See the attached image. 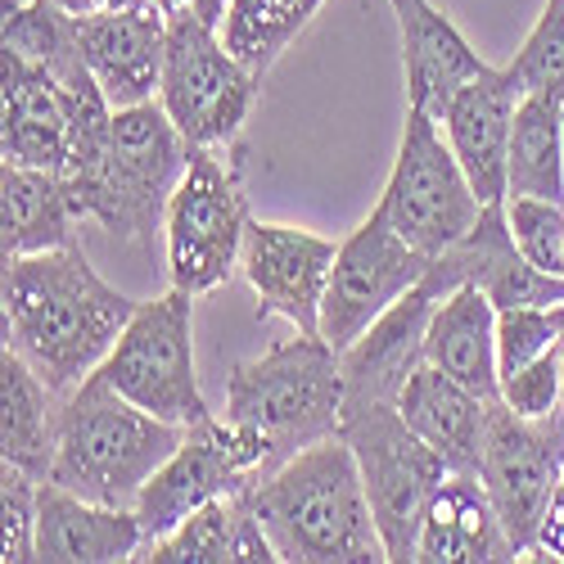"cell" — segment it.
I'll return each instance as SVG.
<instances>
[{
	"label": "cell",
	"mask_w": 564,
	"mask_h": 564,
	"mask_svg": "<svg viewBox=\"0 0 564 564\" xmlns=\"http://www.w3.org/2000/svg\"><path fill=\"white\" fill-rule=\"evenodd\" d=\"M398 36H402V73H406V105L430 109L443 118L452 96L475 77H484L492 64L479 59V51L460 36V28L434 6V0H389Z\"/></svg>",
	"instance_id": "cell-21"
},
{
	"label": "cell",
	"mask_w": 564,
	"mask_h": 564,
	"mask_svg": "<svg viewBox=\"0 0 564 564\" xmlns=\"http://www.w3.org/2000/svg\"><path fill=\"white\" fill-rule=\"evenodd\" d=\"M520 90H514L506 68H488L469 86H460L452 105L443 109V135L452 154L460 159L465 176L475 181L484 204H506V163H510V127L520 109Z\"/></svg>",
	"instance_id": "cell-18"
},
{
	"label": "cell",
	"mask_w": 564,
	"mask_h": 564,
	"mask_svg": "<svg viewBox=\"0 0 564 564\" xmlns=\"http://www.w3.org/2000/svg\"><path fill=\"white\" fill-rule=\"evenodd\" d=\"M59 402L64 398L32 370V361L6 344L0 352V460L36 479H51Z\"/></svg>",
	"instance_id": "cell-25"
},
{
	"label": "cell",
	"mask_w": 564,
	"mask_h": 564,
	"mask_svg": "<svg viewBox=\"0 0 564 564\" xmlns=\"http://www.w3.org/2000/svg\"><path fill=\"white\" fill-rule=\"evenodd\" d=\"M226 420L267 443V475L307 443L344 425V357L321 335L299 330L262 357L240 361L226 380Z\"/></svg>",
	"instance_id": "cell-5"
},
{
	"label": "cell",
	"mask_w": 564,
	"mask_h": 564,
	"mask_svg": "<svg viewBox=\"0 0 564 564\" xmlns=\"http://www.w3.org/2000/svg\"><path fill=\"white\" fill-rule=\"evenodd\" d=\"M488 402L492 398L465 389L434 361H420L406 389L398 393V411L406 415V425L447 460V469H479Z\"/></svg>",
	"instance_id": "cell-23"
},
{
	"label": "cell",
	"mask_w": 564,
	"mask_h": 564,
	"mask_svg": "<svg viewBox=\"0 0 564 564\" xmlns=\"http://www.w3.org/2000/svg\"><path fill=\"white\" fill-rule=\"evenodd\" d=\"M68 14H100V10H127V6H145V0H55Z\"/></svg>",
	"instance_id": "cell-36"
},
{
	"label": "cell",
	"mask_w": 564,
	"mask_h": 564,
	"mask_svg": "<svg viewBox=\"0 0 564 564\" xmlns=\"http://www.w3.org/2000/svg\"><path fill=\"white\" fill-rule=\"evenodd\" d=\"M82 90L64 86L41 64L19 59L14 51H0V150H6V163L59 172L73 150Z\"/></svg>",
	"instance_id": "cell-15"
},
{
	"label": "cell",
	"mask_w": 564,
	"mask_h": 564,
	"mask_svg": "<svg viewBox=\"0 0 564 564\" xmlns=\"http://www.w3.org/2000/svg\"><path fill=\"white\" fill-rule=\"evenodd\" d=\"M497 398L514 411V415H529V420H542L551 411L564 406V357H560V344L542 357H533L529 366L501 375L497 384Z\"/></svg>",
	"instance_id": "cell-34"
},
{
	"label": "cell",
	"mask_w": 564,
	"mask_h": 564,
	"mask_svg": "<svg viewBox=\"0 0 564 564\" xmlns=\"http://www.w3.org/2000/svg\"><path fill=\"white\" fill-rule=\"evenodd\" d=\"M249 501L290 564H380L389 560L380 524L344 434L307 443L249 488Z\"/></svg>",
	"instance_id": "cell-2"
},
{
	"label": "cell",
	"mask_w": 564,
	"mask_h": 564,
	"mask_svg": "<svg viewBox=\"0 0 564 564\" xmlns=\"http://www.w3.org/2000/svg\"><path fill=\"white\" fill-rule=\"evenodd\" d=\"M479 479L510 542L520 546V560H529L542 514L564 479V406L542 420H529L514 415L501 398H492L484 452H479Z\"/></svg>",
	"instance_id": "cell-11"
},
{
	"label": "cell",
	"mask_w": 564,
	"mask_h": 564,
	"mask_svg": "<svg viewBox=\"0 0 564 564\" xmlns=\"http://www.w3.org/2000/svg\"><path fill=\"white\" fill-rule=\"evenodd\" d=\"M420 564H488V560H520L501 514L479 479V469H447V479L425 506L415 538Z\"/></svg>",
	"instance_id": "cell-20"
},
{
	"label": "cell",
	"mask_w": 564,
	"mask_h": 564,
	"mask_svg": "<svg viewBox=\"0 0 564 564\" xmlns=\"http://www.w3.org/2000/svg\"><path fill=\"white\" fill-rule=\"evenodd\" d=\"M135 560L145 564H275V546L258 520V510L245 492L217 497L208 506H199L195 514L140 546Z\"/></svg>",
	"instance_id": "cell-22"
},
{
	"label": "cell",
	"mask_w": 564,
	"mask_h": 564,
	"mask_svg": "<svg viewBox=\"0 0 564 564\" xmlns=\"http://www.w3.org/2000/svg\"><path fill=\"white\" fill-rule=\"evenodd\" d=\"M529 560H560L564 564V479H560V488H555V497L542 514V529H538V542H533Z\"/></svg>",
	"instance_id": "cell-35"
},
{
	"label": "cell",
	"mask_w": 564,
	"mask_h": 564,
	"mask_svg": "<svg viewBox=\"0 0 564 564\" xmlns=\"http://www.w3.org/2000/svg\"><path fill=\"white\" fill-rule=\"evenodd\" d=\"M191 10L208 23V28H217L221 32V23H226V10H230V0H191Z\"/></svg>",
	"instance_id": "cell-37"
},
{
	"label": "cell",
	"mask_w": 564,
	"mask_h": 564,
	"mask_svg": "<svg viewBox=\"0 0 564 564\" xmlns=\"http://www.w3.org/2000/svg\"><path fill=\"white\" fill-rule=\"evenodd\" d=\"M195 294L167 290L150 303H135L127 330L113 352L100 361V380L131 398L135 406L154 411L172 425H199L208 415L199 370H195Z\"/></svg>",
	"instance_id": "cell-8"
},
{
	"label": "cell",
	"mask_w": 564,
	"mask_h": 564,
	"mask_svg": "<svg viewBox=\"0 0 564 564\" xmlns=\"http://www.w3.org/2000/svg\"><path fill=\"white\" fill-rule=\"evenodd\" d=\"M258 73L230 55V45L208 28L195 10L167 14V55H163V86L159 100L181 127L191 145L221 150L240 135L253 96Z\"/></svg>",
	"instance_id": "cell-10"
},
{
	"label": "cell",
	"mask_w": 564,
	"mask_h": 564,
	"mask_svg": "<svg viewBox=\"0 0 564 564\" xmlns=\"http://www.w3.org/2000/svg\"><path fill=\"white\" fill-rule=\"evenodd\" d=\"M430 262L434 258L406 245L380 208H370V217L348 230V240H339L330 290L321 303V339L339 352L352 348L398 299H406L430 275Z\"/></svg>",
	"instance_id": "cell-13"
},
{
	"label": "cell",
	"mask_w": 564,
	"mask_h": 564,
	"mask_svg": "<svg viewBox=\"0 0 564 564\" xmlns=\"http://www.w3.org/2000/svg\"><path fill=\"white\" fill-rule=\"evenodd\" d=\"M339 245L325 235L280 226V221H249L240 271L258 294V316H285L294 330L321 335V303L330 290Z\"/></svg>",
	"instance_id": "cell-14"
},
{
	"label": "cell",
	"mask_w": 564,
	"mask_h": 564,
	"mask_svg": "<svg viewBox=\"0 0 564 564\" xmlns=\"http://www.w3.org/2000/svg\"><path fill=\"white\" fill-rule=\"evenodd\" d=\"M434 307H438V294L420 280L352 348L339 352L344 357V415L370 402H398L415 366L425 361V335H430Z\"/></svg>",
	"instance_id": "cell-17"
},
{
	"label": "cell",
	"mask_w": 564,
	"mask_h": 564,
	"mask_svg": "<svg viewBox=\"0 0 564 564\" xmlns=\"http://www.w3.org/2000/svg\"><path fill=\"white\" fill-rule=\"evenodd\" d=\"M339 434L357 456L389 560H415L420 520H425V506L438 484L447 479V460L406 425L398 402H370L361 411H348Z\"/></svg>",
	"instance_id": "cell-7"
},
{
	"label": "cell",
	"mask_w": 564,
	"mask_h": 564,
	"mask_svg": "<svg viewBox=\"0 0 564 564\" xmlns=\"http://www.w3.org/2000/svg\"><path fill=\"white\" fill-rule=\"evenodd\" d=\"M321 6L325 0H230L221 41L235 59L267 77V68L290 51V41L312 23Z\"/></svg>",
	"instance_id": "cell-29"
},
{
	"label": "cell",
	"mask_w": 564,
	"mask_h": 564,
	"mask_svg": "<svg viewBox=\"0 0 564 564\" xmlns=\"http://www.w3.org/2000/svg\"><path fill=\"white\" fill-rule=\"evenodd\" d=\"M249 221L253 217L240 191V167L226 163L217 150L195 145L163 217L167 285L195 299L221 290L240 267Z\"/></svg>",
	"instance_id": "cell-9"
},
{
	"label": "cell",
	"mask_w": 564,
	"mask_h": 564,
	"mask_svg": "<svg viewBox=\"0 0 564 564\" xmlns=\"http://www.w3.org/2000/svg\"><path fill=\"white\" fill-rule=\"evenodd\" d=\"M36 475L0 460V560L6 564L36 560Z\"/></svg>",
	"instance_id": "cell-32"
},
{
	"label": "cell",
	"mask_w": 564,
	"mask_h": 564,
	"mask_svg": "<svg viewBox=\"0 0 564 564\" xmlns=\"http://www.w3.org/2000/svg\"><path fill=\"white\" fill-rule=\"evenodd\" d=\"M0 303L6 344L28 357L59 398L100 370L135 312V303L113 290L77 245L6 258Z\"/></svg>",
	"instance_id": "cell-1"
},
{
	"label": "cell",
	"mask_w": 564,
	"mask_h": 564,
	"mask_svg": "<svg viewBox=\"0 0 564 564\" xmlns=\"http://www.w3.org/2000/svg\"><path fill=\"white\" fill-rule=\"evenodd\" d=\"M533 195L564 204V105L546 96H524L510 127L506 199Z\"/></svg>",
	"instance_id": "cell-27"
},
{
	"label": "cell",
	"mask_w": 564,
	"mask_h": 564,
	"mask_svg": "<svg viewBox=\"0 0 564 564\" xmlns=\"http://www.w3.org/2000/svg\"><path fill=\"white\" fill-rule=\"evenodd\" d=\"M506 73L520 96H546L564 105V0H546Z\"/></svg>",
	"instance_id": "cell-30"
},
{
	"label": "cell",
	"mask_w": 564,
	"mask_h": 564,
	"mask_svg": "<svg viewBox=\"0 0 564 564\" xmlns=\"http://www.w3.org/2000/svg\"><path fill=\"white\" fill-rule=\"evenodd\" d=\"M560 357H564V303H560Z\"/></svg>",
	"instance_id": "cell-38"
},
{
	"label": "cell",
	"mask_w": 564,
	"mask_h": 564,
	"mask_svg": "<svg viewBox=\"0 0 564 564\" xmlns=\"http://www.w3.org/2000/svg\"><path fill=\"white\" fill-rule=\"evenodd\" d=\"M191 150L163 100H145L113 109L105 154L77 172H59V181L77 217L105 226L113 240L140 245L163 226Z\"/></svg>",
	"instance_id": "cell-4"
},
{
	"label": "cell",
	"mask_w": 564,
	"mask_h": 564,
	"mask_svg": "<svg viewBox=\"0 0 564 564\" xmlns=\"http://www.w3.org/2000/svg\"><path fill=\"white\" fill-rule=\"evenodd\" d=\"M425 361L447 370L452 380L497 398L501 366H497V303L479 285H456L438 299L425 335Z\"/></svg>",
	"instance_id": "cell-24"
},
{
	"label": "cell",
	"mask_w": 564,
	"mask_h": 564,
	"mask_svg": "<svg viewBox=\"0 0 564 564\" xmlns=\"http://www.w3.org/2000/svg\"><path fill=\"white\" fill-rule=\"evenodd\" d=\"M82 55L90 77L100 82L113 109L159 100L163 86V55H167V14L154 6H127L77 14Z\"/></svg>",
	"instance_id": "cell-16"
},
{
	"label": "cell",
	"mask_w": 564,
	"mask_h": 564,
	"mask_svg": "<svg viewBox=\"0 0 564 564\" xmlns=\"http://www.w3.org/2000/svg\"><path fill=\"white\" fill-rule=\"evenodd\" d=\"M0 208H6V258L45 253L73 245V199L59 172L6 163L0 172Z\"/></svg>",
	"instance_id": "cell-26"
},
{
	"label": "cell",
	"mask_w": 564,
	"mask_h": 564,
	"mask_svg": "<svg viewBox=\"0 0 564 564\" xmlns=\"http://www.w3.org/2000/svg\"><path fill=\"white\" fill-rule=\"evenodd\" d=\"M6 51H14L28 64H41L64 86H100L90 77V64L82 55L77 14L59 10L55 0H28V6H6Z\"/></svg>",
	"instance_id": "cell-28"
},
{
	"label": "cell",
	"mask_w": 564,
	"mask_h": 564,
	"mask_svg": "<svg viewBox=\"0 0 564 564\" xmlns=\"http://www.w3.org/2000/svg\"><path fill=\"white\" fill-rule=\"evenodd\" d=\"M145 546L140 514L86 501L51 479L36 492V560L41 564H118Z\"/></svg>",
	"instance_id": "cell-19"
},
{
	"label": "cell",
	"mask_w": 564,
	"mask_h": 564,
	"mask_svg": "<svg viewBox=\"0 0 564 564\" xmlns=\"http://www.w3.org/2000/svg\"><path fill=\"white\" fill-rule=\"evenodd\" d=\"M375 208L389 217V226L406 245L438 258L443 249L460 245L465 235L479 226L488 204L479 199L475 181L465 176L460 159L452 154L443 122L430 109L406 105L398 159H393L389 185Z\"/></svg>",
	"instance_id": "cell-6"
},
{
	"label": "cell",
	"mask_w": 564,
	"mask_h": 564,
	"mask_svg": "<svg viewBox=\"0 0 564 564\" xmlns=\"http://www.w3.org/2000/svg\"><path fill=\"white\" fill-rule=\"evenodd\" d=\"M181 438H185V425L159 420L154 411L135 406L131 398L109 389L100 375H86L59 402L51 484L86 501L135 510L145 484L181 447Z\"/></svg>",
	"instance_id": "cell-3"
},
{
	"label": "cell",
	"mask_w": 564,
	"mask_h": 564,
	"mask_svg": "<svg viewBox=\"0 0 564 564\" xmlns=\"http://www.w3.org/2000/svg\"><path fill=\"white\" fill-rule=\"evenodd\" d=\"M262 475H267V443L226 415L221 420L204 415L199 425L185 430L181 447L159 465V475L135 501L145 542L172 533L199 506L253 488Z\"/></svg>",
	"instance_id": "cell-12"
},
{
	"label": "cell",
	"mask_w": 564,
	"mask_h": 564,
	"mask_svg": "<svg viewBox=\"0 0 564 564\" xmlns=\"http://www.w3.org/2000/svg\"><path fill=\"white\" fill-rule=\"evenodd\" d=\"M560 344V307H501L497 312V366L501 375L529 366Z\"/></svg>",
	"instance_id": "cell-33"
},
{
	"label": "cell",
	"mask_w": 564,
	"mask_h": 564,
	"mask_svg": "<svg viewBox=\"0 0 564 564\" xmlns=\"http://www.w3.org/2000/svg\"><path fill=\"white\" fill-rule=\"evenodd\" d=\"M506 221L520 253L551 271L564 275V204L555 199H533V195H510L506 199Z\"/></svg>",
	"instance_id": "cell-31"
}]
</instances>
